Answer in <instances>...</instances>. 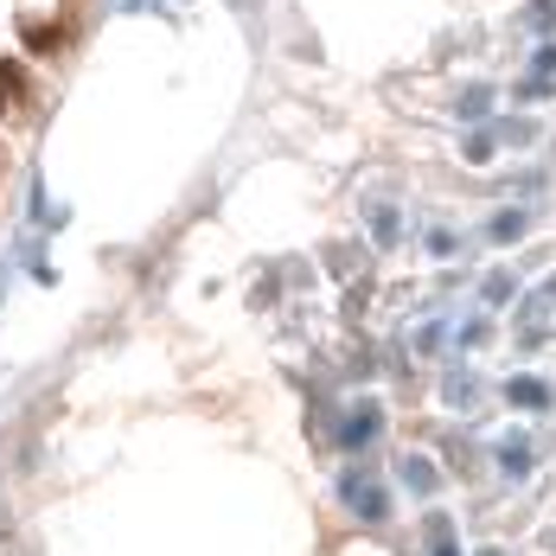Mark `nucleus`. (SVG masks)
Listing matches in <instances>:
<instances>
[{"label": "nucleus", "instance_id": "f257e3e1", "mask_svg": "<svg viewBox=\"0 0 556 556\" xmlns=\"http://www.w3.org/2000/svg\"><path fill=\"white\" fill-rule=\"evenodd\" d=\"M339 250L345 493L403 556H556V0L454 20Z\"/></svg>", "mask_w": 556, "mask_h": 556}, {"label": "nucleus", "instance_id": "f03ea898", "mask_svg": "<svg viewBox=\"0 0 556 556\" xmlns=\"http://www.w3.org/2000/svg\"><path fill=\"white\" fill-rule=\"evenodd\" d=\"M103 0H0V192L46 122L64 64Z\"/></svg>", "mask_w": 556, "mask_h": 556}]
</instances>
